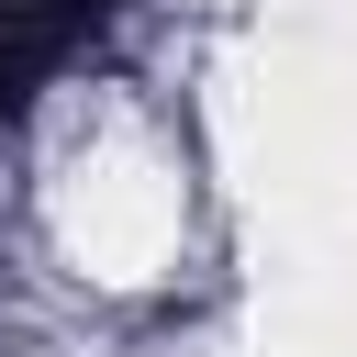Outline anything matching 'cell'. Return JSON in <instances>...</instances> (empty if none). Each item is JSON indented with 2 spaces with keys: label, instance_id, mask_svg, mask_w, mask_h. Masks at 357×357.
Segmentation results:
<instances>
[{
  "label": "cell",
  "instance_id": "obj_1",
  "mask_svg": "<svg viewBox=\"0 0 357 357\" xmlns=\"http://www.w3.org/2000/svg\"><path fill=\"white\" fill-rule=\"evenodd\" d=\"M100 22V0H0V112L45 78V67H67V45Z\"/></svg>",
  "mask_w": 357,
  "mask_h": 357
}]
</instances>
